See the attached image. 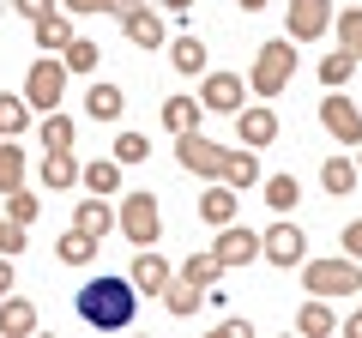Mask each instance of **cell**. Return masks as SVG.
<instances>
[{
	"label": "cell",
	"instance_id": "obj_4",
	"mask_svg": "<svg viewBox=\"0 0 362 338\" xmlns=\"http://www.w3.org/2000/svg\"><path fill=\"white\" fill-rule=\"evenodd\" d=\"M61 97H66V61L61 54H42L25 73V103L37 109V115H49V109H61Z\"/></svg>",
	"mask_w": 362,
	"mask_h": 338
},
{
	"label": "cell",
	"instance_id": "obj_31",
	"mask_svg": "<svg viewBox=\"0 0 362 338\" xmlns=\"http://www.w3.org/2000/svg\"><path fill=\"white\" fill-rule=\"evenodd\" d=\"M25 127H30V103L13 97V91H0V133H13V139H18Z\"/></svg>",
	"mask_w": 362,
	"mask_h": 338
},
{
	"label": "cell",
	"instance_id": "obj_9",
	"mask_svg": "<svg viewBox=\"0 0 362 338\" xmlns=\"http://www.w3.org/2000/svg\"><path fill=\"white\" fill-rule=\"evenodd\" d=\"M320 121L338 145H362V109L350 97H320Z\"/></svg>",
	"mask_w": 362,
	"mask_h": 338
},
{
	"label": "cell",
	"instance_id": "obj_36",
	"mask_svg": "<svg viewBox=\"0 0 362 338\" xmlns=\"http://www.w3.org/2000/svg\"><path fill=\"white\" fill-rule=\"evenodd\" d=\"M42 145H49V151H61V145H73V121H66L61 109H49V115H42Z\"/></svg>",
	"mask_w": 362,
	"mask_h": 338
},
{
	"label": "cell",
	"instance_id": "obj_47",
	"mask_svg": "<svg viewBox=\"0 0 362 338\" xmlns=\"http://www.w3.org/2000/svg\"><path fill=\"white\" fill-rule=\"evenodd\" d=\"M242 6H247V13H259V6H266V0H242Z\"/></svg>",
	"mask_w": 362,
	"mask_h": 338
},
{
	"label": "cell",
	"instance_id": "obj_40",
	"mask_svg": "<svg viewBox=\"0 0 362 338\" xmlns=\"http://www.w3.org/2000/svg\"><path fill=\"white\" fill-rule=\"evenodd\" d=\"M18 13L30 18V25H37V18H49V13H61V6H54V0H13Z\"/></svg>",
	"mask_w": 362,
	"mask_h": 338
},
{
	"label": "cell",
	"instance_id": "obj_30",
	"mask_svg": "<svg viewBox=\"0 0 362 338\" xmlns=\"http://www.w3.org/2000/svg\"><path fill=\"white\" fill-rule=\"evenodd\" d=\"M66 42H73V25H66V13H49V18H37V49H54V54H61Z\"/></svg>",
	"mask_w": 362,
	"mask_h": 338
},
{
	"label": "cell",
	"instance_id": "obj_32",
	"mask_svg": "<svg viewBox=\"0 0 362 338\" xmlns=\"http://www.w3.org/2000/svg\"><path fill=\"white\" fill-rule=\"evenodd\" d=\"M181 278H187V284H199V290H211V284L223 278V260H218V254H194V260L181 266Z\"/></svg>",
	"mask_w": 362,
	"mask_h": 338
},
{
	"label": "cell",
	"instance_id": "obj_7",
	"mask_svg": "<svg viewBox=\"0 0 362 338\" xmlns=\"http://www.w3.org/2000/svg\"><path fill=\"white\" fill-rule=\"evenodd\" d=\"M302 247H308V235H302L290 218H278L266 235H259V254H266L272 266H302Z\"/></svg>",
	"mask_w": 362,
	"mask_h": 338
},
{
	"label": "cell",
	"instance_id": "obj_24",
	"mask_svg": "<svg viewBox=\"0 0 362 338\" xmlns=\"http://www.w3.org/2000/svg\"><path fill=\"white\" fill-rule=\"evenodd\" d=\"M296 199H302V182H296V175H266V206L278 211V218H290Z\"/></svg>",
	"mask_w": 362,
	"mask_h": 338
},
{
	"label": "cell",
	"instance_id": "obj_15",
	"mask_svg": "<svg viewBox=\"0 0 362 338\" xmlns=\"http://www.w3.org/2000/svg\"><path fill=\"white\" fill-rule=\"evenodd\" d=\"M235 199H242V194H235L230 182H223V187H206V194H199V218H206L211 230H223V223H235Z\"/></svg>",
	"mask_w": 362,
	"mask_h": 338
},
{
	"label": "cell",
	"instance_id": "obj_46",
	"mask_svg": "<svg viewBox=\"0 0 362 338\" xmlns=\"http://www.w3.org/2000/svg\"><path fill=\"white\" fill-rule=\"evenodd\" d=\"M133 6H145V0H115V13H133Z\"/></svg>",
	"mask_w": 362,
	"mask_h": 338
},
{
	"label": "cell",
	"instance_id": "obj_13",
	"mask_svg": "<svg viewBox=\"0 0 362 338\" xmlns=\"http://www.w3.org/2000/svg\"><path fill=\"white\" fill-rule=\"evenodd\" d=\"M121 30H127L133 42H139V49H163V18L151 13V6H133V13H121Z\"/></svg>",
	"mask_w": 362,
	"mask_h": 338
},
{
	"label": "cell",
	"instance_id": "obj_17",
	"mask_svg": "<svg viewBox=\"0 0 362 338\" xmlns=\"http://www.w3.org/2000/svg\"><path fill=\"white\" fill-rule=\"evenodd\" d=\"M121 109H127V97H121V85H109V78L85 91V115L90 121H121Z\"/></svg>",
	"mask_w": 362,
	"mask_h": 338
},
{
	"label": "cell",
	"instance_id": "obj_6",
	"mask_svg": "<svg viewBox=\"0 0 362 338\" xmlns=\"http://www.w3.org/2000/svg\"><path fill=\"white\" fill-rule=\"evenodd\" d=\"M175 157H181V169H194V175H211V182H223V145L218 139H206L199 127H187V133H175Z\"/></svg>",
	"mask_w": 362,
	"mask_h": 338
},
{
	"label": "cell",
	"instance_id": "obj_18",
	"mask_svg": "<svg viewBox=\"0 0 362 338\" xmlns=\"http://www.w3.org/2000/svg\"><path fill=\"white\" fill-rule=\"evenodd\" d=\"M0 332H6V338L37 332V308H30L25 296H0Z\"/></svg>",
	"mask_w": 362,
	"mask_h": 338
},
{
	"label": "cell",
	"instance_id": "obj_2",
	"mask_svg": "<svg viewBox=\"0 0 362 338\" xmlns=\"http://www.w3.org/2000/svg\"><path fill=\"white\" fill-rule=\"evenodd\" d=\"M115 223H121V235H127L133 247H157V235H163V211H157V194H151V187L127 194V199H121V211H115Z\"/></svg>",
	"mask_w": 362,
	"mask_h": 338
},
{
	"label": "cell",
	"instance_id": "obj_37",
	"mask_svg": "<svg viewBox=\"0 0 362 338\" xmlns=\"http://www.w3.org/2000/svg\"><path fill=\"white\" fill-rule=\"evenodd\" d=\"M145 157H151V139L145 133H121L115 139V163H145Z\"/></svg>",
	"mask_w": 362,
	"mask_h": 338
},
{
	"label": "cell",
	"instance_id": "obj_22",
	"mask_svg": "<svg viewBox=\"0 0 362 338\" xmlns=\"http://www.w3.org/2000/svg\"><path fill=\"white\" fill-rule=\"evenodd\" d=\"M54 254H61V266H90V260H97V235H85V230L73 223V230L54 242Z\"/></svg>",
	"mask_w": 362,
	"mask_h": 338
},
{
	"label": "cell",
	"instance_id": "obj_21",
	"mask_svg": "<svg viewBox=\"0 0 362 338\" xmlns=\"http://www.w3.org/2000/svg\"><path fill=\"white\" fill-rule=\"evenodd\" d=\"M78 182L90 194H121V163L115 157H97V163H78Z\"/></svg>",
	"mask_w": 362,
	"mask_h": 338
},
{
	"label": "cell",
	"instance_id": "obj_26",
	"mask_svg": "<svg viewBox=\"0 0 362 338\" xmlns=\"http://www.w3.org/2000/svg\"><path fill=\"white\" fill-rule=\"evenodd\" d=\"M320 187L326 194H350V187H356V163H350V157H326L320 163Z\"/></svg>",
	"mask_w": 362,
	"mask_h": 338
},
{
	"label": "cell",
	"instance_id": "obj_16",
	"mask_svg": "<svg viewBox=\"0 0 362 338\" xmlns=\"http://www.w3.org/2000/svg\"><path fill=\"white\" fill-rule=\"evenodd\" d=\"M73 182H78V157H73V145H61V151H49V157H42V187L66 194Z\"/></svg>",
	"mask_w": 362,
	"mask_h": 338
},
{
	"label": "cell",
	"instance_id": "obj_20",
	"mask_svg": "<svg viewBox=\"0 0 362 338\" xmlns=\"http://www.w3.org/2000/svg\"><path fill=\"white\" fill-rule=\"evenodd\" d=\"M223 182H230L235 194H247V187L259 182V151H254V145H247V151H230V157H223Z\"/></svg>",
	"mask_w": 362,
	"mask_h": 338
},
{
	"label": "cell",
	"instance_id": "obj_38",
	"mask_svg": "<svg viewBox=\"0 0 362 338\" xmlns=\"http://www.w3.org/2000/svg\"><path fill=\"white\" fill-rule=\"evenodd\" d=\"M6 218L13 223H37V194H18L13 187V194H6Z\"/></svg>",
	"mask_w": 362,
	"mask_h": 338
},
{
	"label": "cell",
	"instance_id": "obj_48",
	"mask_svg": "<svg viewBox=\"0 0 362 338\" xmlns=\"http://www.w3.org/2000/svg\"><path fill=\"white\" fill-rule=\"evenodd\" d=\"M356 175H362V157H356Z\"/></svg>",
	"mask_w": 362,
	"mask_h": 338
},
{
	"label": "cell",
	"instance_id": "obj_19",
	"mask_svg": "<svg viewBox=\"0 0 362 338\" xmlns=\"http://www.w3.org/2000/svg\"><path fill=\"white\" fill-rule=\"evenodd\" d=\"M73 223H78L85 235H97V242H103V235H109V223H115V211H109V199H103V194H90V199H78Z\"/></svg>",
	"mask_w": 362,
	"mask_h": 338
},
{
	"label": "cell",
	"instance_id": "obj_49",
	"mask_svg": "<svg viewBox=\"0 0 362 338\" xmlns=\"http://www.w3.org/2000/svg\"><path fill=\"white\" fill-rule=\"evenodd\" d=\"M0 139H6V133H0Z\"/></svg>",
	"mask_w": 362,
	"mask_h": 338
},
{
	"label": "cell",
	"instance_id": "obj_42",
	"mask_svg": "<svg viewBox=\"0 0 362 338\" xmlns=\"http://www.w3.org/2000/svg\"><path fill=\"white\" fill-rule=\"evenodd\" d=\"M344 254H350V260H362V218L344 230Z\"/></svg>",
	"mask_w": 362,
	"mask_h": 338
},
{
	"label": "cell",
	"instance_id": "obj_23",
	"mask_svg": "<svg viewBox=\"0 0 362 338\" xmlns=\"http://www.w3.org/2000/svg\"><path fill=\"white\" fill-rule=\"evenodd\" d=\"M332 308H326V296H314V302H302V308H296V332L302 338H326V332H332Z\"/></svg>",
	"mask_w": 362,
	"mask_h": 338
},
{
	"label": "cell",
	"instance_id": "obj_43",
	"mask_svg": "<svg viewBox=\"0 0 362 338\" xmlns=\"http://www.w3.org/2000/svg\"><path fill=\"white\" fill-rule=\"evenodd\" d=\"M13 290V254H0V296Z\"/></svg>",
	"mask_w": 362,
	"mask_h": 338
},
{
	"label": "cell",
	"instance_id": "obj_27",
	"mask_svg": "<svg viewBox=\"0 0 362 338\" xmlns=\"http://www.w3.org/2000/svg\"><path fill=\"white\" fill-rule=\"evenodd\" d=\"M25 182V151L13 145V133L0 139V194H13V187Z\"/></svg>",
	"mask_w": 362,
	"mask_h": 338
},
{
	"label": "cell",
	"instance_id": "obj_35",
	"mask_svg": "<svg viewBox=\"0 0 362 338\" xmlns=\"http://www.w3.org/2000/svg\"><path fill=\"white\" fill-rule=\"evenodd\" d=\"M97 54H103V49H97V42L73 37V42H66V49H61V61H66V73H90V66H97Z\"/></svg>",
	"mask_w": 362,
	"mask_h": 338
},
{
	"label": "cell",
	"instance_id": "obj_44",
	"mask_svg": "<svg viewBox=\"0 0 362 338\" xmlns=\"http://www.w3.org/2000/svg\"><path fill=\"white\" fill-rule=\"evenodd\" d=\"M163 13H175V18H187V13H194V0H163Z\"/></svg>",
	"mask_w": 362,
	"mask_h": 338
},
{
	"label": "cell",
	"instance_id": "obj_8",
	"mask_svg": "<svg viewBox=\"0 0 362 338\" xmlns=\"http://www.w3.org/2000/svg\"><path fill=\"white\" fill-rule=\"evenodd\" d=\"M284 25H290V37H302V42L326 37V30H332V0H290Z\"/></svg>",
	"mask_w": 362,
	"mask_h": 338
},
{
	"label": "cell",
	"instance_id": "obj_33",
	"mask_svg": "<svg viewBox=\"0 0 362 338\" xmlns=\"http://www.w3.org/2000/svg\"><path fill=\"white\" fill-rule=\"evenodd\" d=\"M338 49H350V54L362 61V0L338 13Z\"/></svg>",
	"mask_w": 362,
	"mask_h": 338
},
{
	"label": "cell",
	"instance_id": "obj_11",
	"mask_svg": "<svg viewBox=\"0 0 362 338\" xmlns=\"http://www.w3.org/2000/svg\"><path fill=\"white\" fill-rule=\"evenodd\" d=\"M235 133H242V145H272L278 139V115H272L266 103H254V109H235Z\"/></svg>",
	"mask_w": 362,
	"mask_h": 338
},
{
	"label": "cell",
	"instance_id": "obj_45",
	"mask_svg": "<svg viewBox=\"0 0 362 338\" xmlns=\"http://www.w3.org/2000/svg\"><path fill=\"white\" fill-rule=\"evenodd\" d=\"M344 332H350V338H362V314H350V326H344Z\"/></svg>",
	"mask_w": 362,
	"mask_h": 338
},
{
	"label": "cell",
	"instance_id": "obj_5",
	"mask_svg": "<svg viewBox=\"0 0 362 338\" xmlns=\"http://www.w3.org/2000/svg\"><path fill=\"white\" fill-rule=\"evenodd\" d=\"M302 284H308L314 296H356L362 266L350 260V254H338V260H308L302 266Z\"/></svg>",
	"mask_w": 362,
	"mask_h": 338
},
{
	"label": "cell",
	"instance_id": "obj_41",
	"mask_svg": "<svg viewBox=\"0 0 362 338\" xmlns=\"http://www.w3.org/2000/svg\"><path fill=\"white\" fill-rule=\"evenodd\" d=\"M66 13H115V0H66Z\"/></svg>",
	"mask_w": 362,
	"mask_h": 338
},
{
	"label": "cell",
	"instance_id": "obj_29",
	"mask_svg": "<svg viewBox=\"0 0 362 338\" xmlns=\"http://www.w3.org/2000/svg\"><path fill=\"white\" fill-rule=\"evenodd\" d=\"M163 302H169V314H199V284H187V278H169L163 284Z\"/></svg>",
	"mask_w": 362,
	"mask_h": 338
},
{
	"label": "cell",
	"instance_id": "obj_1",
	"mask_svg": "<svg viewBox=\"0 0 362 338\" xmlns=\"http://www.w3.org/2000/svg\"><path fill=\"white\" fill-rule=\"evenodd\" d=\"M73 308H78V320L97 326V332H121V326H133V314H139V290H133V278L97 272V278H85V284L73 290Z\"/></svg>",
	"mask_w": 362,
	"mask_h": 338
},
{
	"label": "cell",
	"instance_id": "obj_28",
	"mask_svg": "<svg viewBox=\"0 0 362 338\" xmlns=\"http://www.w3.org/2000/svg\"><path fill=\"white\" fill-rule=\"evenodd\" d=\"M163 127H169V133L199 127V97H169V103H163Z\"/></svg>",
	"mask_w": 362,
	"mask_h": 338
},
{
	"label": "cell",
	"instance_id": "obj_14",
	"mask_svg": "<svg viewBox=\"0 0 362 338\" xmlns=\"http://www.w3.org/2000/svg\"><path fill=\"white\" fill-rule=\"evenodd\" d=\"M127 278H133V290H151V296H157V290H163L175 272H169V260L157 254V247H139V260H133V272H127Z\"/></svg>",
	"mask_w": 362,
	"mask_h": 338
},
{
	"label": "cell",
	"instance_id": "obj_50",
	"mask_svg": "<svg viewBox=\"0 0 362 338\" xmlns=\"http://www.w3.org/2000/svg\"><path fill=\"white\" fill-rule=\"evenodd\" d=\"M356 290H362V284H356Z\"/></svg>",
	"mask_w": 362,
	"mask_h": 338
},
{
	"label": "cell",
	"instance_id": "obj_34",
	"mask_svg": "<svg viewBox=\"0 0 362 338\" xmlns=\"http://www.w3.org/2000/svg\"><path fill=\"white\" fill-rule=\"evenodd\" d=\"M350 66H356V54H350V49H332V54L320 61V85H326V91H338V85L350 78Z\"/></svg>",
	"mask_w": 362,
	"mask_h": 338
},
{
	"label": "cell",
	"instance_id": "obj_25",
	"mask_svg": "<svg viewBox=\"0 0 362 338\" xmlns=\"http://www.w3.org/2000/svg\"><path fill=\"white\" fill-rule=\"evenodd\" d=\"M169 49V61H175V73H206V42L199 37H175V42H163Z\"/></svg>",
	"mask_w": 362,
	"mask_h": 338
},
{
	"label": "cell",
	"instance_id": "obj_10",
	"mask_svg": "<svg viewBox=\"0 0 362 338\" xmlns=\"http://www.w3.org/2000/svg\"><path fill=\"white\" fill-rule=\"evenodd\" d=\"M247 97V78L242 73H206V91H199V109H218V115H235Z\"/></svg>",
	"mask_w": 362,
	"mask_h": 338
},
{
	"label": "cell",
	"instance_id": "obj_39",
	"mask_svg": "<svg viewBox=\"0 0 362 338\" xmlns=\"http://www.w3.org/2000/svg\"><path fill=\"white\" fill-rule=\"evenodd\" d=\"M0 254H25V223H13V218H0Z\"/></svg>",
	"mask_w": 362,
	"mask_h": 338
},
{
	"label": "cell",
	"instance_id": "obj_12",
	"mask_svg": "<svg viewBox=\"0 0 362 338\" xmlns=\"http://www.w3.org/2000/svg\"><path fill=\"white\" fill-rule=\"evenodd\" d=\"M223 266H247L259 254V235L254 230H242V223H223V235H218V247H211Z\"/></svg>",
	"mask_w": 362,
	"mask_h": 338
},
{
	"label": "cell",
	"instance_id": "obj_3",
	"mask_svg": "<svg viewBox=\"0 0 362 338\" xmlns=\"http://www.w3.org/2000/svg\"><path fill=\"white\" fill-rule=\"evenodd\" d=\"M290 73H296V49H290V37L259 42V54H254V97H278L290 85Z\"/></svg>",
	"mask_w": 362,
	"mask_h": 338
}]
</instances>
